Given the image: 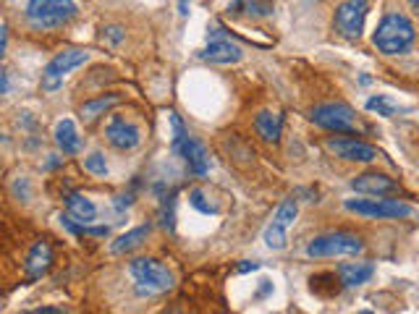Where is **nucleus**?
<instances>
[{"instance_id": "nucleus-1", "label": "nucleus", "mask_w": 419, "mask_h": 314, "mask_svg": "<svg viewBox=\"0 0 419 314\" xmlns=\"http://www.w3.org/2000/svg\"><path fill=\"white\" fill-rule=\"evenodd\" d=\"M417 39V32H414V24L406 19L404 13H388L382 16V21L378 24L375 34H372V42L380 52L385 55H398V52H406Z\"/></svg>"}, {"instance_id": "nucleus-2", "label": "nucleus", "mask_w": 419, "mask_h": 314, "mask_svg": "<svg viewBox=\"0 0 419 314\" xmlns=\"http://www.w3.org/2000/svg\"><path fill=\"white\" fill-rule=\"evenodd\" d=\"M129 273L139 296H157V293H165V291L173 288V273L165 264H160L157 260H150V257L131 262Z\"/></svg>"}, {"instance_id": "nucleus-3", "label": "nucleus", "mask_w": 419, "mask_h": 314, "mask_svg": "<svg viewBox=\"0 0 419 314\" xmlns=\"http://www.w3.org/2000/svg\"><path fill=\"white\" fill-rule=\"evenodd\" d=\"M76 16L74 0H29L26 21L34 29H58Z\"/></svg>"}, {"instance_id": "nucleus-4", "label": "nucleus", "mask_w": 419, "mask_h": 314, "mask_svg": "<svg viewBox=\"0 0 419 314\" xmlns=\"http://www.w3.org/2000/svg\"><path fill=\"white\" fill-rule=\"evenodd\" d=\"M170 126H173V152L186 163L189 173L205 176L210 170V157L205 152V147L189 136V131L183 129L181 118L176 116V113H170Z\"/></svg>"}, {"instance_id": "nucleus-5", "label": "nucleus", "mask_w": 419, "mask_h": 314, "mask_svg": "<svg viewBox=\"0 0 419 314\" xmlns=\"http://www.w3.org/2000/svg\"><path fill=\"white\" fill-rule=\"evenodd\" d=\"M343 207L362 215L369 220H398V218H409L411 207L398 202V199H385V196H372V199H346Z\"/></svg>"}, {"instance_id": "nucleus-6", "label": "nucleus", "mask_w": 419, "mask_h": 314, "mask_svg": "<svg viewBox=\"0 0 419 314\" xmlns=\"http://www.w3.org/2000/svg\"><path fill=\"white\" fill-rule=\"evenodd\" d=\"M365 249L362 238L354 233H325V236H317L307 244V254L309 257H354Z\"/></svg>"}, {"instance_id": "nucleus-7", "label": "nucleus", "mask_w": 419, "mask_h": 314, "mask_svg": "<svg viewBox=\"0 0 419 314\" xmlns=\"http://www.w3.org/2000/svg\"><path fill=\"white\" fill-rule=\"evenodd\" d=\"M309 121H312L314 126L336 131V134H351V131H356V116H354L351 107L343 103L317 105L309 113Z\"/></svg>"}, {"instance_id": "nucleus-8", "label": "nucleus", "mask_w": 419, "mask_h": 314, "mask_svg": "<svg viewBox=\"0 0 419 314\" xmlns=\"http://www.w3.org/2000/svg\"><path fill=\"white\" fill-rule=\"evenodd\" d=\"M369 0H346L336 11V32L346 39H359L365 32Z\"/></svg>"}, {"instance_id": "nucleus-9", "label": "nucleus", "mask_w": 419, "mask_h": 314, "mask_svg": "<svg viewBox=\"0 0 419 314\" xmlns=\"http://www.w3.org/2000/svg\"><path fill=\"white\" fill-rule=\"evenodd\" d=\"M87 52L84 50H63L58 52L55 58H52L50 63L45 65V71H42V90L45 92H55L61 84H63V78L68 71H74L76 65L87 63Z\"/></svg>"}, {"instance_id": "nucleus-10", "label": "nucleus", "mask_w": 419, "mask_h": 314, "mask_svg": "<svg viewBox=\"0 0 419 314\" xmlns=\"http://www.w3.org/2000/svg\"><path fill=\"white\" fill-rule=\"evenodd\" d=\"M325 149L330 155L349 160V163H372V160H378V149L372 144L351 139V136H327Z\"/></svg>"}, {"instance_id": "nucleus-11", "label": "nucleus", "mask_w": 419, "mask_h": 314, "mask_svg": "<svg viewBox=\"0 0 419 314\" xmlns=\"http://www.w3.org/2000/svg\"><path fill=\"white\" fill-rule=\"evenodd\" d=\"M199 58L202 61H207V63H238L241 58H244V50L236 45V42H231V39L223 34V29H218V26H212L210 29V42L207 48L199 52Z\"/></svg>"}, {"instance_id": "nucleus-12", "label": "nucleus", "mask_w": 419, "mask_h": 314, "mask_svg": "<svg viewBox=\"0 0 419 314\" xmlns=\"http://www.w3.org/2000/svg\"><path fill=\"white\" fill-rule=\"evenodd\" d=\"M105 136H108V142L113 144L116 149H134V147H139L142 142V131L139 126H134L131 121L121 116H113L108 121V126H105Z\"/></svg>"}, {"instance_id": "nucleus-13", "label": "nucleus", "mask_w": 419, "mask_h": 314, "mask_svg": "<svg viewBox=\"0 0 419 314\" xmlns=\"http://www.w3.org/2000/svg\"><path fill=\"white\" fill-rule=\"evenodd\" d=\"M351 189L365 196H388L398 191V186L385 173H362L351 181Z\"/></svg>"}, {"instance_id": "nucleus-14", "label": "nucleus", "mask_w": 419, "mask_h": 314, "mask_svg": "<svg viewBox=\"0 0 419 314\" xmlns=\"http://www.w3.org/2000/svg\"><path fill=\"white\" fill-rule=\"evenodd\" d=\"M50 264H52L50 247H48L45 241H37V244L32 247V251L26 254V262H24L26 275H29L32 280H37V278H42V275L50 270Z\"/></svg>"}, {"instance_id": "nucleus-15", "label": "nucleus", "mask_w": 419, "mask_h": 314, "mask_svg": "<svg viewBox=\"0 0 419 314\" xmlns=\"http://www.w3.org/2000/svg\"><path fill=\"white\" fill-rule=\"evenodd\" d=\"M340 280H343V286H362V283H369L372 280V275H375V264H369V262H346V264H340Z\"/></svg>"}, {"instance_id": "nucleus-16", "label": "nucleus", "mask_w": 419, "mask_h": 314, "mask_svg": "<svg viewBox=\"0 0 419 314\" xmlns=\"http://www.w3.org/2000/svg\"><path fill=\"white\" fill-rule=\"evenodd\" d=\"M55 144L61 147L63 155H76L79 149H81V139H79L74 121L65 118V121H61V123L55 126Z\"/></svg>"}, {"instance_id": "nucleus-17", "label": "nucleus", "mask_w": 419, "mask_h": 314, "mask_svg": "<svg viewBox=\"0 0 419 314\" xmlns=\"http://www.w3.org/2000/svg\"><path fill=\"white\" fill-rule=\"evenodd\" d=\"M65 207H68V215L74 218L76 222H84V225H90L94 218H97V207L92 205L87 196L81 194H71L65 199Z\"/></svg>"}, {"instance_id": "nucleus-18", "label": "nucleus", "mask_w": 419, "mask_h": 314, "mask_svg": "<svg viewBox=\"0 0 419 314\" xmlns=\"http://www.w3.org/2000/svg\"><path fill=\"white\" fill-rule=\"evenodd\" d=\"M254 126L260 131V136L265 142H278L280 139V129H283V118L278 116V113H270V110H262L257 121H254Z\"/></svg>"}, {"instance_id": "nucleus-19", "label": "nucleus", "mask_w": 419, "mask_h": 314, "mask_svg": "<svg viewBox=\"0 0 419 314\" xmlns=\"http://www.w3.org/2000/svg\"><path fill=\"white\" fill-rule=\"evenodd\" d=\"M118 94H108V97H97V100H90V103L81 105V110H79V116H81V121H87V123H92V121H97V118L103 116V113H108L113 105H118Z\"/></svg>"}, {"instance_id": "nucleus-20", "label": "nucleus", "mask_w": 419, "mask_h": 314, "mask_svg": "<svg viewBox=\"0 0 419 314\" xmlns=\"http://www.w3.org/2000/svg\"><path fill=\"white\" fill-rule=\"evenodd\" d=\"M147 236H150V225H139V228H134L129 233H123L118 241H113V254H126L131 249L142 247V241H147Z\"/></svg>"}, {"instance_id": "nucleus-21", "label": "nucleus", "mask_w": 419, "mask_h": 314, "mask_svg": "<svg viewBox=\"0 0 419 314\" xmlns=\"http://www.w3.org/2000/svg\"><path fill=\"white\" fill-rule=\"evenodd\" d=\"M228 11L231 13H247V16L260 19V16H267V13H270V3H257V0H234V3L228 6Z\"/></svg>"}, {"instance_id": "nucleus-22", "label": "nucleus", "mask_w": 419, "mask_h": 314, "mask_svg": "<svg viewBox=\"0 0 419 314\" xmlns=\"http://www.w3.org/2000/svg\"><path fill=\"white\" fill-rule=\"evenodd\" d=\"M367 110H372V113H378V116H385L391 118L396 116V103H393L391 97H385V94H375V97H369L367 100Z\"/></svg>"}, {"instance_id": "nucleus-23", "label": "nucleus", "mask_w": 419, "mask_h": 314, "mask_svg": "<svg viewBox=\"0 0 419 314\" xmlns=\"http://www.w3.org/2000/svg\"><path fill=\"white\" fill-rule=\"evenodd\" d=\"M265 244L275 251H280V249H286V228H280V225H275L270 222L267 228H265Z\"/></svg>"}, {"instance_id": "nucleus-24", "label": "nucleus", "mask_w": 419, "mask_h": 314, "mask_svg": "<svg viewBox=\"0 0 419 314\" xmlns=\"http://www.w3.org/2000/svg\"><path fill=\"white\" fill-rule=\"evenodd\" d=\"M294 218H296V199H286V202L278 207V212L273 215V222L280 225V228H288V225L294 222Z\"/></svg>"}, {"instance_id": "nucleus-25", "label": "nucleus", "mask_w": 419, "mask_h": 314, "mask_svg": "<svg viewBox=\"0 0 419 314\" xmlns=\"http://www.w3.org/2000/svg\"><path fill=\"white\" fill-rule=\"evenodd\" d=\"M84 168L90 170L92 176H105L108 173V163H105V157L100 152H92L87 160H84Z\"/></svg>"}, {"instance_id": "nucleus-26", "label": "nucleus", "mask_w": 419, "mask_h": 314, "mask_svg": "<svg viewBox=\"0 0 419 314\" xmlns=\"http://www.w3.org/2000/svg\"><path fill=\"white\" fill-rule=\"evenodd\" d=\"M189 202H192V207H196V209H199V212H205V215H210V212H215V207L205 202V194H202L199 189H194V191L189 194Z\"/></svg>"}, {"instance_id": "nucleus-27", "label": "nucleus", "mask_w": 419, "mask_h": 314, "mask_svg": "<svg viewBox=\"0 0 419 314\" xmlns=\"http://www.w3.org/2000/svg\"><path fill=\"white\" fill-rule=\"evenodd\" d=\"M108 37H110V42H121V39H123V32H121L118 26H110V29H108Z\"/></svg>"}, {"instance_id": "nucleus-28", "label": "nucleus", "mask_w": 419, "mask_h": 314, "mask_svg": "<svg viewBox=\"0 0 419 314\" xmlns=\"http://www.w3.org/2000/svg\"><path fill=\"white\" fill-rule=\"evenodd\" d=\"M409 3H411V6H414V11L419 13V0H409Z\"/></svg>"}]
</instances>
